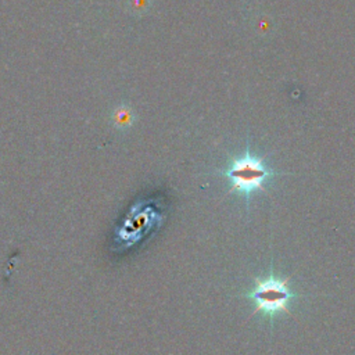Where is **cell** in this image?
Segmentation results:
<instances>
[{"label": "cell", "mask_w": 355, "mask_h": 355, "mask_svg": "<svg viewBox=\"0 0 355 355\" xmlns=\"http://www.w3.org/2000/svg\"><path fill=\"white\" fill-rule=\"evenodd\" d=\"M287 283L288 277L280 279L275 276V273H270L269 277L263 280L255 279L254 288L245 294L247 298H251L255 302L252 315L257 312H263V315L270 318H275V315L279 312L291 315L288 302L294 300L297 294L288 288Z\"/></svg>", "instance_id": "2"}, {"label": "cell", "mask_w": 355, "mask_h": 355, "mask_svg": "<svg viewBox=\"0 0 355 355\" xmlns=\"http://www.w3.org/2000/svg\"><path fill=\"white\" fill-rule=\"evenodd\" d=\"M220 173L230 180L227 194L237 191L245 197L247 204L254 191L259 190L266 193L265 183L276 176V172L265 164V159L252 155L248 147L244 154L232 158L227 168Z\"/></svg>", "instance_id": "1"}, {"label": "cell", "mask_w": 355, "mask_h": 355, "mask_svg": "<svg viewBox=\"0 0 355 355\" xmlns=\"http://www.w3.org/2000/svg\"><path fill=\"white\" fill-rule=\"evenodd\" d=\"M148 214H151V211H150V209H144V211L140 212V214L132 215V218H129V219L126 220V225H129V230H128V234L123 236V240H126V237L130 236V234L137 236V232H139V236H140L143 232H146V229L141 227V226H146V225H147V222H148V219H147Z\"/></svg>", "instance_id": "3"}, {"label": "cell", "mask_w": 355, "mask_h": 355, "mask_svg": "<svg viewBox=\"0 0 355 355\" xmlns=\"http://www.w3.org/2000/svg\"><path fill=\"white\" fill-rule=\"evenodd\" d=\"M135 115L129 107H119L112 114V122L116 129H128L132 126Z\"/></svg>", "instance_id": "4"}]
</instances>
